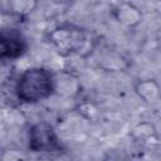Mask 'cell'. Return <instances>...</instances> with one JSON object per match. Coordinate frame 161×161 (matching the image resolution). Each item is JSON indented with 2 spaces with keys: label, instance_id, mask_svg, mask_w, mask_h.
Here are the masks:
<instances>
[{
  "label": "cell",
  "instance_id": "1",
  "mask_svg": "<svg viewBox=\"0 0 161 161\" xmlns=\"http://www.w3.org/2000/svg\"><path fill=\"white\" fill-rule=\"evenodd\" d=\"M55 92L54 74L43 67L25 69L18 78L15 93L20 102L34 104L45 101Z\"/></svg>",
  "mask_w": 161,
  "mask_h": 161
},
{
  "label": "cell",
  "instance_id": "2",
  "mask_svg": "<svg viewBox=\"0 0 161 161\" xmlns=\"http://www.w3.org/2000/svg\"><path fill=\"white\" fill-rule=\"evenodd\" d=\"M49 42L62 57L79 53L87 44L86 31L74 24H60L49 33Z\"/></svg>",
  "mask_w": 161,
  "mask_h": 161
},
{
  "label": "cell",
  "instance_id": "3",
  "mask_svg": "<svg viewBox=\"0 0 161 161\" xmlns=\"http://www.w3.org/2000/svg\"><path fill=\"white\" fill-rule=\"evenodd\" d=\"M28 147L30 151L40 153H57L63 150L55 128L47 121H39L30 126L28 133Z\"/></svg>",
  "mask_w": 161,
  "mask_h": 161
},
{
  "label": "cell",
  "instance_id": "4",
  "mask_svg": "<svg viewBox=\"0 0 161 161\" xmlns=\"http://www.w3.org/2000/svg\"><path fill=\"white\" fill-rule=\"evenodd\" d=\"M28 44L24 35L15 29L0 30V60L20 58L26 52Z\"/></svg>",
  "mask_w": 161,
  "mask_h": 161
},
{
  "label": "cell",
  "instance_id": "5",
  "mask_svg": "<svg viewBox=\"0 0 161 161\" xmlns=\"http://www.w3.org/2000/svg\"><path fill=\"white\" fill-rule=\"evenodd\" d=\"M112 16L117 23L127 28H135L142 23V11L133 4L128 1L118 3L112 9Z\"/></svg>",
  "mask_w": 161,
  "mask_h": 161
},
{
  "label": "cell",
  "instance_id": "6",
  "mask_svg": "<svg viewBox=\"0 0 161 161\" xmlns=\"http://www.w3.org/2000/svg\"><path fill=\"white\" fill-rule=\"evenodd\" d=\"M135 92L138 98L147 104L157 103L160 99V84L156 79L152 78L137 80L135 84Z\"/></svg>",
  "mask_w": 161,
  "mask_h": 161
},
{
  "label": "cell",
  "instance_id": "7",
  "mask_svg": "<svg viewBox=\"0 0 161 161\" xmlns=\"http://www.w3.org/2000/svg\"><path fill=\"white\" fill-rule=\"evenodd\" d=\"M132 136L136 138V140H147L148 137L152 138V136H156V130L153 127L152 123H148V122H142L140 125H137L133 131H132Z\"/></svg>",
  "mask_w": 161,
  "mask_h": 161
},
{
  "label": "cell",
  "instance_id": "8",
  "mask_svg": "<svg viewBox=\"0 0 161 161\" xmlns=\"http://www.w3.org/2000/svg\"><path fill=\"white\" fill-rule=\"evenodd\" d=\"M9 6L11 8L13 13L24 15V14H28L31 10H34V8L36 6V3L35 1H13L9 4Z\"/></svg>",
  "mask_w": 161,
  "mask_h": 161
},
{
  "label": "cell",
  "instance_id": "9",
  "mask_svg": "<svg viewBox=\"0 0 161 161\" xmlns=\"http://www.w3.org/2000/svg\"><path fill=\"white\" fill-rule=\"evenodd\" d=\"M1 160L3 161H29L24 153L16 150H8L6 152H4Z\"/></svg>",
  "mask_w": 161,
  "mask_h": 161
}]
</instances>
